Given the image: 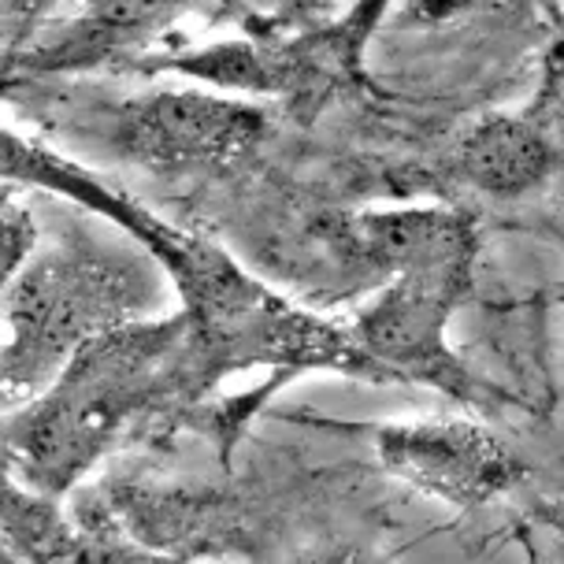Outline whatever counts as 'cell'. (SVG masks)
<instances>
[{
  "mask_svg": "<svg viewBox=\"0 0 564 564\" xmlns=\"http://www.w3.org/2000/svg\"><path fill=\"white\" fill-rule=\"evenodd\" d=\"M200 0H83L56 34L26 45V70H75L141 53Z\"/></svg>",
  "mask_w": 564,
  "mask_h": 564,
  "instance_id": "cell-7",
  "label": "cell"
},
{
  "mask_svg": "<svg viewBox=\"0 0 564 564\" xmlns=\"http://www.w3.org/2000/svg\"><path fill=\"white\" fill-rule=\"evenodd\" d=\"M557 164L546 130L520 116H490L457 138L449 156L453 175L490 197H520L535 189Z\"/></svg>",
  "mask_w": 564,
  "mask_h": 564,
  "instance_id": "cell-8",
  "label": "cell"
},
{
  "mask_svg": "<svg viewBox=\"0 0 564 564\" xmlns=\"http://www.w3.org/2000/svg\"><path fill=\"white\" fill-rule=\"evenodd\" d=\"M387 4H390V0H357V8H352V12H346L341 19L330 23V30H335V37H338V45L346 48V53L357 59V64H360V53H365L371 30H376V23H379V15L387 12Z\"/></svg>",
  "mask_w": 564,
  "mask_h": 564,
  "instance_id": "cell-9",
  "label": "cell"
},
{
  "mask_svg": "<svg viewBox=\"0 0 564 564\" xmlns=\"http://www.w3.org/2000/svg\"><path fill=\"white\" fill-rule=\"evenodd\" d=\"M268 134V116L246 100L200 89H153L112 112L116 153L156 171H208L246 160Z\"/></svg>",
  "mask_w": 564,
  "mask_h": 564,
  "instance_id": "cell-5",
  "label": "cell"
},
{
  "mask_svg": "<svg viewBox=\"0 0 564 564\" xmlns=\"http://www.w3.org/2000/svg\"><path fill=\"white\" fill-rule=\"evenodd\" d=\"M476 275V227L468 216L431 208V219L387 290L357 319V338L382 379H420L476 401L471 376L446 346V324Z\"/></svg>",
  "mask_w": 564,
  "mask_h": 564,
  "instance_id": "cell-3",
  "label": "cell"
},
{
  "mask_svg": "<svg viewBox=\"0 0 564 564\" xmlns=\"http://www.w3.org/2000/svg\"><path fill=\"white\" fill-rule=\"evenodd\" d=\"M145 279L134 264L94 249H56L8 279V390L37 387L64 371L86 341L134 324Z\"/></svg>",
  "mask_w": 564,
  "mask_h": 564,
  "instance_id": "cell-4",
  "label": "cell"
},
{
  "mask_svg": "<svg viewBox=\"0 0 564 564\" xmlns=\"http://www.w3.org/2000/svg\"><path fill=\"white\" fill-rule=\"evenodd\" d=\"M379 457L416 490L449 506H482L520 476L517 460L476 423L379 431Z\"/></svg>",
  "mask_w": 564,
  "mask_h": 564,
  "instance_id": "cell-6",
  "label": "cell"
},
{
  "mask_svg": "<svg viewBox=\"0 0 564 564\" xmlns=\"http://www.w3.org/2000/svg\"><path fill=\"white\" fill-rule=\"evenodd\" d=\"M4 175L12 183H30L64 194L97 216L130 230L149 257L175 279L183 294V316L205 346L212 379H224L235 368L290 365V368H338L352 376L382 379L357 338L341 335L324 319L308 316L297 305L271 294L260 279L238 268V260L212 246L208 238L164 224L138 200L108 189L97 175L70 160L30 145L8 130L4 134Z\"/></svg>",
  "mask_w": 564,
  "mask_h": 564,
  "instance_id": "cell-1",
  "label": "cell"
},
{
  "mask_svg": "<svg viewBox=\"0 0 564 564\" xmlns=\"http://www.w3.org/2000/svg\"><path fill=\"white\" fill-rule=\"evenodd\" d=\"M212 382L205 346L183 312L167 324L108 330L86 341L53 390L12 423V453L37 487L64 490L138 412Z\"/></svg>",
  "mask_w": 564,
  "mask_h": 564,
  "instance_id": "cell-2",
  "label": "cell"
}]
</instances>
